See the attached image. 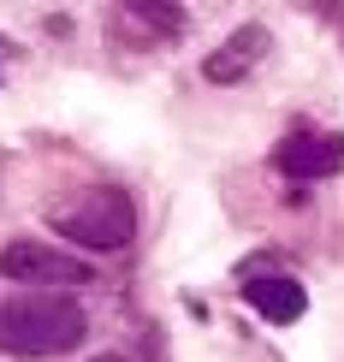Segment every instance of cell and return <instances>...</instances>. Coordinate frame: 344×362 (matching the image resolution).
<instances>
[{
	"instance_id": "7",
	"label": "cell",
	"mask_w": 344,
	"mask_h": 362,
	"mask_svg": "<svg viewBox=\"0 0 344 362\" xmlns=\"http://www.w3.org/2000/svg\"><path fill=\"white\" fill-rule=\"evenodd\" d=\"M267 42H273V36H267L261 24H244L232 42H220V48L202 59V78L208 83H244L249 71H256V59L267 54Z\"/></svg>"
},
{
	"instance_id": "6",
	"label": "cell",
	"mask_w": 344,
	"mask_h": 362,
	"mask_svg": "<svg viewBox=\"0 0 344 362\" xmlns=\"http://www.w3.org/2000/svg\"><path fill=\"white\" fill-rule=\"evenodd\" d=\"M244 303L256 309L267 327H291V321H303L309 291L291 274H261V279H244Z\"/></svg>"
},
{
	"instance_id": "2",
	"label": "cell",
	"mask_w": 344,
	"mask_h": 362,
	"mask_svg": "<svg viewBox=\"0 0 344 362\" xmlns=\"http://www.w3.org/2000/svg\"><path fill=\"white\" fill-rule=\"evenodd\" d=\"M48 226L78 250H125L137 238V202L119 185H83L48 202Z\"/></svg>"
},
{
	"instance_id": "8",
	"label": "cell",
	"mask_w": 344,
	"mask_h": 362,
	"mask_svg": "<svg viewBox=\"0 0 344 362\" xmlns=\"http://www.w3.org/2000/svg\"><path fill=\"white\" fill-rule=\"evenodd\" d=\"M309 12H321V18L338 30V42H344V0H309Z\"/></svg>"
},
{
	"instance_id": "9",
	"label": "cell",
	"mask_w": 344,
	"mask_h": 362,
	"mask_svg": "<svg viewBox=\"0 0 344 362\" xmlns=\"http://www.w3.org/2000/svg\"><path fill=\"white\" fill-rule=\"evenodd\" d=\"M95 362H125V356H95Z\"/></svg>"
},
{
	"instance_id": "3",
	"label": "cell",
	"mask_w": 344,
	"mask_h": 362,
	"mask_svg": "<svg viewBox=\"0 0 344 362\" xmlns=\"http://www.w3.org/2000/svg\"><path fill=\"white\" fill-rule=\"evenodd\" d=\"M0 274L18 279V285H59V291H66V285L95 279V267H89L83 255H66V250L36 244V238H18V244L0 250Z\"/></svg>"
},
{
	"instance_id": "4",
	"label": "cell",
	"mask_w": 344,
	"mask_h": 362,
	"mask_svg": "<svg viewBox=\"0 0 344 362\" xmlns=\"http://www.w3.org/2000/svg\"><path fill=\"white\" fill-rule=\"evenodd\" d=\"M273 167L285 178H297V185L333 178L344 167V137L338 131H291V137H279V148H273Z\"/></svg>"
},
{
	"instance_id": "5",
	"label": "cell",
	"mask_w": 344,
	"mask_h": 362,
	"mask_svg": "<svg viewBox=\"0 0 344 362\" xmlns=\"http://www.w3.org/2000/svg\"><path fill=\"white\" fill-rule=\"evenodd\" d=\"M113 18H119V30L137 36V48H160V42H178L190 30V12L178 0H119Z\"/></svg>"
},
{
	"instance_id": "1",
	"label": "cell",
	"mask_w": 344,
	"mask_h": 362,
	"mask_svg": "<svg viewBox=\"0 0 344 362\" xmlns=\"http://www.w3.org/2000/svg\"><path fill=\"white\" fill-rule=\"evenodd\" d=\"M89 333V315L59 285H24L0 303V351L12 356H66Z\"/></svg>"
}]
</instances>
